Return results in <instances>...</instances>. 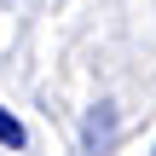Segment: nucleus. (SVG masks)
Listing matches in <instances>:
<instances>
[{
  "mask_svg": "<svg viewBox=\"0 0 156 156\" xmlns=\"http://www.w3.org/2000/svg\"><path fill=\"white\" fill-rule=\"evenodd\" d=\"M81 139H87V151H104V145L116 139V110H110V104H93V116H87Z\"/></svg>",
  "mask_w": 156,
  "mask_h": 156,
  "instance_id": "1",
  "label": "nucleus"
},
{
  "mask_svg": "<svg viewBox=\"0 0 156 156\" xmlns=\"http://www.w3.org/2000/svg\"><path fill=\"white\" fill-rule=\"evenodd\" d=\"M0 145H6V151H23V127H17L12 110H0Z\"/></svg>",
  "mask_w": 156,
  "mask_h": 156,
  "instance_id": "2",
  "label": "nucleus"
}]
</instances>
